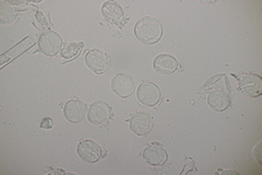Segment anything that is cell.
Wrapping results in <instances>:
<instances>
[{
    "mask_svg": "<svg viewBox=\"0 0 262 175\" xmlns=\"http://www.w3.org/2000/svg\"><path fill=\"white\" fill-rule=\"evenodd\" d=\"M135 81L127 73H117L112 80L113 92L119 98L127 99L135 92Z\"/></svg>",
    "mask_w": 262,
    "mask_h": 175,
    "instance_id": "8",
    "label": "cell"
},
{
    "mask_svg": "<svg viewBox=\"0 0 262 175\" xmlns=\"http://www.w3.org/2000/svg\"><path fill=\"white\" fill-rule=\"evenodd\" d=\"M16 18V12L14 8L11 7L9 3L2 2L0 4V23L3 24H10L14 22Z\"/></svg>",
    "mask_w": 262,
    "mask_h": 175,
    "instance_id": "15",
    "label": "cell"
},
{
    "mask_svg": "<svg viewBox=\"0 0 262 175\" xmlns=\"http://www.w3.org/2000/svg\"><path fill=\"white\" fill-rule=\"evenodd\" d=\"M154 70L161 74H170L177 70L178 62L174 56L169 54H161L154 58Z\"/></svg>",
    "mask_w": 262,
    "mask_h": 175,
    "instance_id": "12",
    "label": "cell"
},
{
    "mask_svg": "<svg viewBox=\"0 0 262 175\" xmlns=\"http://www.w3.org/2000/svg\"><path fill=\"white\" fill-rule=\"evenodd\" d=\"M84 44L80 42V43H68L66 44L61 49V57L64 60H73L76 58L80 53L81 49L83 48Z\"/></svg>",
    "mask_w": 262,
    "mask_h": 175,
    "instance_id": "16",
    "label": "cell"
},
{
    "mask_svg": "<svg viewBox=\"0 0 262 175\" xmlns=\"http://www.w3.org/2000/svg\"><path fill=\"white\" fill-rule=\"evenodd\" d=\"M142 158L149 165L159 168V166L166 163L168 159V153L162 145L154 143L143 149Z\"/></svg>",
    "mask_w": 262,
    "mask_h": 175,
    "instance_id": "9",
    "label": "cell"
},
{
    "mask_svg": "<svg viewBox=\"0 0 262 175\" xmlns=\"http://www.w3.org/2000/svg\"><path fill=\"white\" fill-rule=\"evenodd\" d=\"M9 4L13 5V6H18L20 9H23V7L28 5L27 3H22V2H18V3H16V2H9Z\"/></svg>",
    "mask_w": 262,
    "mask_h": 175,
    "instance_id": "20",
    "label": "cell"
},
{
    "mask_svg": "<svg viewBox=\"0 0 262 175\" xmlns=\"http://www.w3.org/2000/svg\"><path fill=\"white\" fill-rule=\"evenodd\" d=\"M239 89L249 96H260L262 93L261 77L253 73H243L237 76Z\"/></svg>",
    "mask_w": 262,
    "mask_h": 175,
    "instance_id": "10",
    "label": "cell"
},
{
    "mask_svg": "<svg viewBox=\"0 0 262 175\" xmlns=\"http://www.w3.org/2000/svg\"><path fill=\"white\" fill-rule=\"evenodd\" d=\"M102 14L104 19L113 24H117V26H120L121 21L125 18V12L122 10V8L118 4L113 2H107L103 5Z\"/></svg>",
    "mask_w": 262,
    "mask_h": 175,
    "instance_id": "14",
    "label": "cell"
},
{
    "mask_svg": "<svg viewBox=\"0 0 262 175\" xmlns=\"http://www.w3.org/2000/svg\"><path fill=\"white\" fill-rule=\"evenodd\" d=\"M35 18H36V21L40 24V26L44 27V28H47V27H48L47 19L45 18V15H44L43 12H40L39 10H37L36 13H35Z\"/></svg>",
    "mask_w": 262,
    "mask_h": 175,
    "instance_id": "17",
    "label": "cell"
},
{
    "mask_svg": "<svg viewBox=\"0 0 262 175\" xmlns=\"http://www.w3.org/2000/svg\"><path fill=\"white\" fill-rule=\"evenodd\" d=\"M54 127V122L52 119L46 118L40 123V128L43 129H52Z\"/></svg>",
    "mask_w": 262,
    "mask_h": 175,
    "instance_id": "18",
    "label": "cell"
},
{
    "mask_svg": "<svg viewBox=\"0 0 262 175\" xmlns=\"http://www.w3.org/2000/svg\"><path fill=\"white\" fill-rule=\"evenodd\" d=\"M135 35L138 41L146 45L158 43L163 35V28L160 21L152 16H144L135 27Z\"/></svg>",
    "mask_w": 262,
    "mask_h": 175,
    "instance_id": "1",
    "label": "cell"
},
{
    "mask_svg": "<svg viewBox=\"0 0 262 175\" xmlns=\"http://www.w3.org/2000/svg\"><path fill=\"white\" fill-rule=\"evenodd\" d=\"M113 115L110 104L103 101H96L90 105L88 110V121L94 126H104Z\"/></svg>",
    "mask_w": 262,
    "mask_h": 175,
    "instance_id": "3",
    "label": "cell"
},
{
    "mask_svg": "<svg viewBox=\"0 0 262 175\" xmlns=\"http://www.w3.org/2000/svg\"><path fill=\"white\" fill-rule=\"evenodd\" d=\"M131 131L137 136H146L153 129L154 122L152 116L145 112L136 113L129 121Z\"/></svg>",
    "mask_w": 262,
    "mask_h": 175,
    "instance_id": "7",
    "label": "cell"
},
{
    "mask_svg": "<svg viewBox=\"0 0 262 175\" xmlns=\"http://www.w3.org/2000/svg\"><path fill=\"white\" fill-rule=\"evenodd\" d=\"M78 154L86 163H96L102 159L103 149L93 140H82L78 145Z\"/></svg>",
    "mask_w": 262,
    "mask_h": 175,
    "instance_id": "6",
    "label": "cell"
},
{
    "mask_svg": "<svg viewBox=\"0 0 262 175\" xmlns=\"http://www.w3.org/2000/svg\"><path fill=\"white\" fill-rule=\"evenodd\" d=\"M208 103L212 110L216 112H222L231 105V99H229L228 93H226L225 91L215 90L209 93Z\"/></svg>",
    "mask_w": 262,
    "mask_h": 175,
    "instance_id": "13",
    "label": "cell"
},
{
    "mask_svg": "<svg viewBox=\"0 0 262 175\" xmlns=\"http://www.w3.org/2000/svg\"><path fill=\"white\" fill-rule=\"evenodd\" d=\"M137 98L141 104L153 107L161 102L162 92L160 87L155 83L142 82L137 90Z\"/></svg>",
    "mask_w": 262,
    "mask_h": 175,
    "instance_id": "2",
    "label": "cell"
},
{
    "mask_svg": "<svg viewBox=\"0 0 262 175\" xmlns=\"http://www.w3.org/2000/svg\"><path fill=\"white\" fill-rule=\"evenodd\" d=\"M260 147H261V144L259 143L256 148L253 149V158H256V160L261 163V160H260Z\"/></svg>",
    "mask_w": 262,
    "mask_h": 175,
    "instance_id": "19",
    "label": "cell"
},
{
    "mask_svg": "<svg viewBox=\"0 0 262 175\" xmlns=\"http://www.w3.org/2000/svg\"><path fill=\"white\" fill-rule=\"evenodd\" d=\"M64 119L72 124H79L84 121L86 116L85 104L78 99H72L63 106Z\"/></svg>",
    "mask_w": 262,
    "mask_h": 175,
    "instance_id": "11",
    "label": "cell"
},
{
    "mask_svg": "<svg viewBox=\"0 0 262 175\" xmlns=\"http://www.w3.org/2000/svg\"><path fill=\"white\" fill-rule=\"evenodd\" d=\"M38 48L46 56H56L62 49V38L54 31H46L38 38Z\"/></svg>",
    "mask_w": 262,
    "mask_h": 175,
    "instance_id": "4",
    "label": "cell"
},
{
    "mask_svg": "<svg viewBox=\"0 0 262 175\" xmlns=\"http://www.w3.org/2000/svg\"><path fill=\"white\" fill-rule=\"evenodd\" d=\"M84 62L88 67L97 74L107 71L111 66V60L108 55L101 51V49L96 48L86 52Z\"/></svg>",
    "mask_w": 262,
    "mask_h": 175,
    "instance_id": "5",
    "label": "cell"
}]
</instances>
